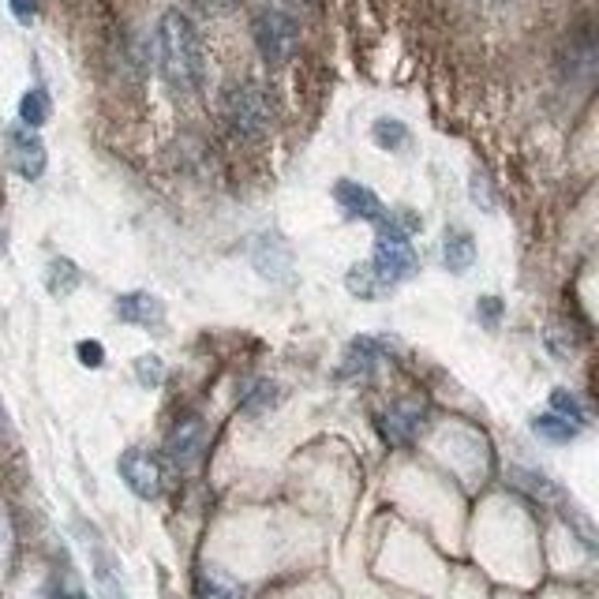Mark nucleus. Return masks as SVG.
<instances>
[{
  "instance_id": "nucleus-1",
  "label": "nucleus",
  "mask_w": 599,
  "mask_h": 599,
  "mask_svg": "<svg viewBox=\"0 0 599 599\" xmlns=\"http://www.w3.org/2000/svg\"><path fill=\"white\" fill-rule=\"evenodd\" d=\"M154 49H158V71L172 94H199V87H203V42H199L195 23L184 12L169 8L161 15L158 34H154Z\"/></svg>"
},
{
  "instance_id": "nucleus-2",
  "label": "nucleus",
  "mask_w": 599,
  "mask_h": 599,
  "mask_svg": "<svg viewBox=\"0 0 599 599\" xmlns=\"http://www.w3.org/2000/svg\"><path fill=\"white\" fill-rule=\"evenodd\" d=\"M375 229H378V236H375L371 270H375V278L383 281V289L412 278L416 267H420V259H416V248H412V240H408V233L389 214H386L383 225H375Z\"/></svg>"
},
{
  "instance_id": "nucleus-3",
  "label": "nucleus",
  "mask_w": 599,
  "mask_h": 599,
  "mask_svg": "<svg viewBox=\"0 0 599 599\" xmlns=\"http://www.w3.org/2000/svg\"><path fill=\"white\" fill-rule=\"evenodd\" d=\"M256 45H259V57L267 60L270 68H285L296 53V42H300V26L289 12L281 8H267V12L256 15Z\"/></svg>"
},
{
  "instance_id": "nucleus-4",
  "label": "nucleus",
  "mask_w": 599,
  "mask_h": 599,
  "mask_svg": "<svg viewBox=\"0 0 599 599\" xmlns=\"http://www.w3.org/2000/svg\"><path fill=\"white\" fill-rule=\"evenodd\" d=\"M225 113H229V124L240 135L248 139H259V135L270 132L274 124V109H270V98L262 94L259 87L244 83V87H233L229 98H225Z\"/></svg>"
},
{
  "instance_id": "nucleus-5",
  "label": "nucleus",
  "mask_w": 599,
  "mask_h": 599,
  "mask_svg": "<svg viewBox=\"0 0 599 599\" xmlns=\"http://www.w3.org/2000/svg\"><path fill=\"white\" fill-rule=\"evenodd\" d=\"M206 439H211V431H206V423H203V416H195V412H188V416H180L177 423H172V431H169V439H166V453H169V461L177 468H195L199 461H203V450H206Z\"/></svg>"
},
{
  "instance_id": "nucleus-6",
  "label": "nucleus",
  "mask_w": 599,
  "mask_h": 599,
  "mask_svg": "<svg viewBox=\"0 0 599 599\" xmlns=\"http://www.w3.org/2000/svg\"><path fill=\"white\" fill-rule=\"evenodd\" d=\"M4 143H8V161H12V169L20 172L23 180H38L45 172V161H49L42 135L23 128V124H12V128L4 132Z\"/></svg>"
},
{
  "instance_id": "nucleus-7",
  "label": "nucleus",
  "mask_w": 599,
  "mask_h": 599,
  "mask_svg": "<svg viewBox=\"0 0 599 599\" xmlns=\"http://www.w3.org/2000/svg\"><path fill=\"white\" fill-rule=\"evenodd\" d=\"M116 472H121V479L128 484L132 495L139 498H158L161 495V461L154 457V453L132 447L121 453V461H116Z\"/></svg>"
},
{
  "instance_id": "nucleus-8",
  "label": "nucleus",
  "mask_w": 599,
  "mask_h": 599,
  "mask_svg": "<svg viewBox=\"0 0 599 599\" xmlns=\"http://www.w3.org/2000/svg\"><path fill=\"white\" fill-rule=\"evenodd\" d=\"M334 203H338V211L349 217V222H368V225L386 222L383 199L371 192L368 184H357V180H338V184H334Z\"/></svg>"
},
{
  "instance_id": "nucleus-9",
  "label": "nucleus",
  "mask_w": 599,
  "mask_h": 599,
  "mask_svg": "<svg viewBox=\"0 0 599 599\" xmlns=\"http://www.w3.org/2000/svg\"><path fill=\"white\" fill-rule=\"evenodd\" d=\"M79 535H83L87 551H90V562H94V580H98V592H102V599H132L128 588H124V577H121V566H116L113 551L102 543V535H98L94 529H79Z\"/></svg>"
},
{
  "instance_id": "nucleus-10",
  "label": "nucleus",
  "mask_w": 599,
  "mask_h": 599,
  "mask_svg": "<svg viewBox=\"0 0 599 599\" xmlns=\"http://www.w3.org/2000/svg\"><path fill=\"white\" fill-rule=\"evenodd\" d=\"M116 319L158 334L161 326H166V304L150 293H124V296H116Z\"/></svg>"
},
{
  "instance_id": "nucleus-11",
  "label": "nucleus",
  "mask_w": 599,
  "mask_h": 599,
  "mask_svg": "<svg viewBox=\"0 0 599 599\" xmlns=\"http://www.w3.org/2000/svg\"><path fill=\"white\" fill-rule=\"evenodd\" d=\"M420 423H423V405H416V402H397L378 416V431H383V439L389 442V447H405V442H412L416 431H420Z\"/></svg>"
},
{
  "instance_id": "nucleus-12",
  "label": "nucleus",
  "mask_w": 599,
  "mask_h": 599,
  "mask_svg": "<svg viewBox=\"0 0 599 599\" xmlns=\"http://www.w3.org/2000/svg\"><path fill=\"white\" fill-rule=\"evenodd\" d=\"M251 262H256L259 274L270 281L293 274V251H289L278 236H259L256 248H251Z\"/></svg>"
},
{
  "instance_id": "nucleus-13",
  "label": "nucleus",
  "mask_w": 599,
  "mask_h": 599,
  "mask_svg": "<svg viewBox=\"0 0 599 599\" xmlns=\"http://www.w3.org/2000/svg\"><path fill=\"white\" fill-rule=\"evenodd\" d=\"M566 76H569V83H580V87L592 83V76H596V42H592V34H588V31H580L577 38H569V45H566Z\"/></svg>"
},
{
  "instance_id": "nucleus-14",
  "label": "nucleus",
  "mask_w": 599,
  "mask_h": 599,
  "mask_svg": "<svg viewBox=\"0 0 599 599\" xmlns=\"http://www.w3.org/2000/svg\"><path fill=\"white\" fill-rule=\"evenodd\" d=\"M383 344L375 338H352L349 341V352H344L341 360V378H364L371 371L378 368V360H383Z\"/></svg>"
},
{
  "instance_id": "nucleus-15",
  "label": "nucleus",
  "mask_w": 599,
  "mask_h": 599,
  "mask_svg": "<svg viewBox=\"0 0 599 599\" xmlns=\"http://www.w3.org/2000/svg\"><path fill=\"white\" fill-rule=\"evenodd\" d=\"M442 262H447L450 274H465L476 262V240H472L468 229H447V236H442Z\"/></svg>"
},
{
  "instance_id": "nucleus-16",
  "label": "nucleus",
  "mask_w": 599,
  "mask_h": 599,
  "mask_svg": "<svg viewBox=\"0 0 599 599\" xmlns=\"http://www.w3.org/2000/svg\"><path fill=\"white\" fill-rule=\"evenodd\" d=\"M49 113H53V102H49V94H45L42 87H31L20 98V124H23V128L38 132L42 124L49 121Z\"/></svg>"
},
{
  "instance_id": "nucleus-17",
  "label": "nucleus",
  "mask_w": 599,
  "mask_h": 599,
  "mask_svg": "<svg viewBox=\"0 0 599 599\" xmlns=\"http://www.w3.org/2000/svg\"><path fill=\"white\" fill-rule=\"evenodd\" d=\"M79 281H83V274H79V267H76V262H68V259H53L49 270H45V285H49L53 296L76 293Z\"/></svg>"
},
{
  "instance_id": "nucleus-18",
  "label": "nucleus",
  "mask_w": 599,
  "mask_h": 599,
  "mask_svg": "<svg viewBox=\"0 0 599 599\" xmlns=\"http://www.w3.org/2000/svg\"><path fill=\"white\" fill-rule=\"evenodd\" d=\"M274 405H278V386L270 383V378H256V383L244 386L240 408L248 416H259V412H267V408H274Z\"/></svg>"
},
{
  "instance_id": "nucleus-19",
  "label": "nucleus",
  "mask_w": 599,
  "mask_h": 599,
  "mask_svg": "<svg viewBox=\"0 0 599 599\" xmlns=\"http://www.w3.org/2000/svg\"><path fill=\"white\" fill-rule=\"evenodd\" d=\"M532 431L540 434V439L562 447V442L577 439L580 428H577V423H569V420H562V416H555V412H543V416H535V420H532Z\"/></svg>"
},
{
  "instance_id": "nucleus-20",
  "label": "nucleus",
  "mask_w": 599,
  "mask_h": 599,
  "mask_svg": "<svg viewBox=\"0 0 599 599\" xmlns=\"http://www.w3.org/2000/svg\"><path fill=\"white\" fill-rule=\"evenodd\" d=\"M371 139H375V147L394 154L408 143V128L402 121H394V116H378V121L371 124Z\"/></svg>"
},
{
  "instance_id": "nucleus-21",
  "label": "nucleus",
  "mask_w": 599,
  "mask_h": 599,
  "mask_svg": "<svg viewBox=\"0 0 599 599\" xmlns=\"http://www.w3.org/2000/svg\"><path fill=\"white\" fill-rule=\"evenodd\" d=\"M195 596H199V599H244V588H240V585H233L229 577L199 574V580H195Z\"/></svg>"
},
{
  "instance_id": "nucleus-22",
  "label": "nucleus",
  "mask_w": 599,
  "mask_h": 599,
  "mask_svg": "<svg viewBox=\"0 0 599 599\" xmlns=\"http://www.w3.org/2000/svg\"><path fill=\"white\" fill-rule=\"evenodd\" d=\"M349 293H357V296H364V300L378 296V293H386L383 281H378V278H375V270H371V262L349 270Z\"/></svg>"
},
{
  "instance_id": "nucleus-23",
  "label": "nucleus",
  "mask_w": 599,
  "mask_h": 599,
  "mask_svg": "<svg viewBox=\"0 0 599 599\" xmlns=\"http://www.w3.org/2000/svg\"><path fill=\"white\" fill-rule=\"evenodd\" d=\"M551 412L555 416H562V420H569V423H577V428H585V408H580V402L574 394H569V389H555V394H551Z\"/></svg>"
},
{
  "instance_id": "nucleus-24",
  "label": "nucleus",
  "mask_w": 599,
  "mask_h": 599,
  "mask_svg": "<svg viewBox=\"0 0 599 599\" xmlns=\"http://www.w3.org/2000/svg\"><path fill=\"white\" fill-rule=\"evenodd\" d=\"M135 375H139L143 386L158 389L161 378H166V364H161L158 357H139V360H135Z\"/></svg>"
},
{
  "instance_id": "nucleus-25",
  "label": "nucleus",
  "mask_w": 599,
  "mask_h": 599,
  "mask_svg": "<svg viewBox=\"0 0 599 599\" xmlns=\"http://www.w3.org/2000/svg\"><path fill=\"white\" fill-rule=\"evenodd\" d=\"M476 312H479V323H484L487 330H495L498 319H502V300H498V296H479Z\"/></svg>"
},
{
  "instance_id": "nucleus-26",
  "label": "nucleus",
  "mask_w": 599,
  "mask_h": 599,
  "mask_svg": "<svg viewBox=\"0 0 599 599\" xmlns=\"http://www.w3.org/2000/svg\"><path fill=\"white\" fill-rule=\"evenodd\" d=\"M8 8H12V15H15V20H20L23 26H31L34 20H38L42 0H8Z\"/></svg>"
},
{
  "instance_id": "nucleus-27",
  "label": "nucleus",
  "mask_w": 599,
  "mask_h": 599,
  "mask_svg": "<svg viewBox=\"0 0 599 599\" xmlns=\"http://www.w3.org/2000/svg\"><path fill=\"white\" fill-rule=\"evenodd\" d=\"M79 360H83L87 368H102L105 364V349L98 341H79Z\"/></svg>"
},
{
  "instance_id": "nucleus-28",
  "label": "nucleus",
  "mask_w": 599,
  "mask_h": 599,
  "mask_svg": "<svg viewBox=\"0 0 599 599\" xmlns=\"http://www.w3.org/2000/svg\"><path fill=\"white\" fill-rule=\"evenodd\" d=\"M487 192H491V188H487V180L476 172V177H472V203L484 206V211H495V199L487 195Z\"/></svg>"
},
{
  "instance_id": "nucleus-29",
  "label": "nucleus",
  "mask_w": 599,
  "mask_h": 599,
  "mask_svg": "<svg viewBox=\"0 0 599 599\" xmlns=\"http://www.w3.org/2000/svg\"><path fill=\"white\" fill-rule=\"evenodd\" d=\"M206 4H236V0H206Z\"/></svg>"
},
{
  "instance_id": "nucleus-30",
  "label": "nucleus",
  "mask_w": 599,
  "mask_h": 599,
  "mask_svg": "<svg viewBox=\"0 0 599 599\" xmlns=\"http://www.w3.org/2000/svg\"><path fill=\"white\" fill-rule=\"evenodd\" d=\"M0 256H4V233H0Z\"/></svg>"
},
{
  "instance_id": "nucleus-31",
  "label": "nucleus",
  "mask_w": 599,
  "mask_h": 599,
  "mask_svg": "<svg viewBox=\"0 0 599 599\" xmlns=\"http://www.w3.org/2000/svg\"><path fill=\"white\" fill-rule=\"evenodd\" d=\"M68 599H87V596H79V592H71V596H68Z\"/></svg>"
}]
</instances>
